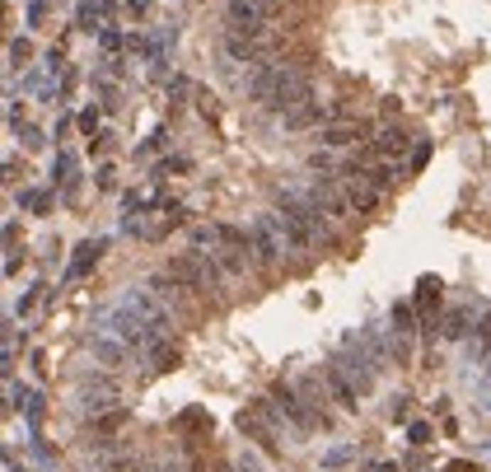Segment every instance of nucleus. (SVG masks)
Listing matches in <instances>:
<instances>
[{
  "instance_id": "f257e3e1",
  "label": "nucleus",
  "mask_w": 491,
  "mask_h": 472,
  "mask_svg": "<svg viewBox=\"0 0 491 472\" xmlns=\"http://www.w3.org/2000/svg\"><path fill=\"white\" fill-rule=\"evenodd\" d=\"M168 327H173V318H168L155 290H126L103 309L99 332L126 341V346H155V341L168 337Z\"/></svg>"
},
{
  "instance_id": "f03ea898",
  "label": "nucleus",
  "mask_w": 491,
  "mask_h": 472,
  "mask_svg": "<svg viewBox=\"0 0 491 472\" xmlns=\"http://www.w3.org/2000/svg\"><path fill=\"white\" fill-rule=\"evenodd\" d=\"M248 99L276 113H295L304 103H313V84L304 66H257L248 79Z\"/></svg>"
},
{
  "instance_id": "7ed1b4c3",
  "label": "nucleus",
  "mask_w": 491,
  "mask_h": 472,
  "mask_svg": "<svg viewBox=\"0 0 491 472\" xmlns=\"http://www.w3.org/2000/svg\"><path fill=\"white\" fill-rule=\"evenodd\" d=\"M276 206H281V225H286V234H291L295 253H313L318 238H328V215L318 211L309 197H300V192L286 187V192H276Z\"/></svg>"
},
{
  "instance_id": "20e7f679",
  "label": "nucleus",
  "mask_w": 491,
  "mask_h": 472,
  "mask_svg": "<svg viewBox=\"0 0 491 472\" xmlns=\"http://www.w3.org/2000/svg\"><path fill=\"white\" fill-rule=\"evenodd\" d=\"M168 276H173L183 290H192V295L220 290V281H225V271H220V262H215V253H201V248L178 253V258L168 262Z\"/></svg>"
},
{
  "instance_id": "39448f33",
  "label": "nucleus",
  "mask_w": 491,
  "mask_h": 472,
  "mask_svg": "<svg viewBox=\"0 0 491 472\" xmlns=\"http://www.w3.org/2000/svg\"><path fill=\"white\" fill-rule=\"evenodd\" d=\"M248 238H253V258L262 262V267H276L281 253L291 248V234H286V225H281L276 215H257Z\"/></svg>"
},
{
  "instance_id": "423d86ee",
  "label": "nucleus",
  "mask_w": 491,
  "mask_h": 472,
  "mask_svg": "<svg viewBox=\"0 0 491 472\" xmlns=\"http://www.w3.org/2000/svg\"><path fill=\"white\" fill-rule=\"evenodd\" d=\"M281 14V0H230L225 5V19L234 28H248V33H267Z\"/></svg>"
},
{
  "instance_id": "0eeeda50",
  "label": "nucleus",
  "mask_w": 491,
  "mask_h": 472,
  "mask_svg": "<svg viewBox=\"0 0 491 472\" xmlns=\"http://www.w3.org/2000/svg\"><path fill=\"white\" fill-rule=\"evenodd\" d=\"M309 202L318 206V211L328 215V220H351V197H346V187H342V178H313L309 182Z\"/></svg>"
},
{
  "instance_id": "6e6552de",
  "label": "nucleus",
  "mask_w": 491,
  "mask_h": 472,
  "mask_svg": "<svg viewBox=\"0 0 491 472\" xmlns=\"http://www.w3.org/2000/svg\"><path fill=\"white\" fill-rule=\"evenodd\" d=\"M342 187H346V197H351V206H356V211H369V206L379 202V192H384L379 182L360 169V164H351V169L342 173Z\"/></svg>"
},
{
  "instance_id": "1a4fd4ad",
  "label": "nucleus",
  "mask_w": 491,
  "mask_h": 472,
  "mask_svg": "<svg viewBox=\"0 0 491 472\" xmlns=\"http://www.w3.org/2000/svg\"><path fill=\"white\" fill-rule=\"evenodd\" d=\"M262 43H267V33H248V28H225V52L234 61H257L262 57Z\"/></svg>"
},
{
  "instance_id": "9d476101",
  "label": "nucleus",
  "mask_w": 491,
  "mask_h": 472,
  "mask_svg": "<svg viewBox=\"0 0 491 472\" xmlns=\"http://www.w3.org/2000/svg\"><path fill=\"white\" fill-rule=\"evenodd\" d=\"M276 402L286 407V416L295 421V430H313V426H323V421H318V412H309V407H304V397H295L291 388H286V383H276Z\"/></svg>"
},
{
  "instance_id": "9b49d317",
  "label": "nucleus",
  "mask_w": 491,
  "mask_h": 472,
  "mask_svg": "<svg viewBox=\"0 0 491 472\" xmlns=\"http://www.w3.org/2000/svg\"><path fill=\"white\" fill-rule=\"evenodd\" d=\"M323 383H328V388H333V397H337V402L346 407V412H356V393H360V388H356V383H351V374H346L342 365H337V360H333V365H328V370H323Z\"/></svg>"
},
{
  "instance_id": "f8f14e48",
  "label": "nucleus",
  "mask_w": 491,
  "mask_h": 472,
  "mask_svg": "<svg viewBox=\"0 0 491 472\" xmlns=\"http://www.w3.org/2000/svg\"><path fill=\"white\" fill-rule=\"evenodd\" d=\"M356 141H365V131H360V122H337V126H323V131H318V146H328V150L356 146Z\"/></svg>"
},
{
  "instance_id": "ddd939ff",
  "label": "nucleus",
  "mask_w": 491,
  "mask_h": 472,
  "mask_svg": "<svg viewBox=\"0 0 491 472\" xmlns=\"http://www.w3.org/2000/svg\"><path fill=\"white\" fill-rule=\"evenodd\" d=\"M337 365L351 374V383H356L360 393H369V383H374V370H369V360L360 356V351H356V356H351V351H346V356H337Z\"/></svg>"
},
{
  "instance_id": "4468645a",
  "label": "nucleus",
  "mask_w": 491,
  "mask_h": 472,
  "mask_svg": "<svg viewBox=\"0 0 491 472\" xmlns=\"http://www.w3.org/2000/svg\"><path fill=\"white\" fill-rule=\"evenodd\" d=\"M99 258H103V238H90V243H80V248H75V262H70L66 276H70V281H80V276H85V271H90Z\"/></svg>"
},
{
  "instance_id": "2eb2a0df",
  "label": "nucleus",
  "mask_w": 491,
  "mask_h": 472,
  "mask_svg": "<svg viewBox=\"0 0 491 472\" xmlns=\"http://www.w3.org/2000/svg\"><path fill=\"white\" fill-rule=\"evenodd\" d=\"M402 150H407V136H402L398 126H384L379 141H374V155H379V159H398Z\"/></svg>"
},
{
  "instance_id": "dca6fc26",
  "label": "nucleus",
  "mask_w": 491,
  "mask_h": 472,
  "mask_svg": "<svg viewBox=\"0 0 491 472\" xmlns=\"http://www.w3.org/2000/svg\"><path fill=\"white\" fill-rule=\"evenodd\" d=\"M323 108H318V103H304V108H295V113H286V126H295V131H300V126H313V122H323Z\"/></svg>"
},
{
  "instance_id": "f3484780",
  "label": "nucleus",
  "mask_w": 491,
  "mask_h": 472,
  "mask_svg": "<svg viewBox=\"0 0 491 472\" xmlns=\"http://www.w3.org/2000/svg\"><path fill=\"white\" fill-rule=\"evenodd\" d=\"M416 290H421V295H416V304H421L426 314H431V309L440 304V281H436V276H426V281L416 285Z\"/></svg>"
},
{
  "instance_id": "a211bd4d",
  "label": "nucleus",
  "mask_w": 491,
  "mask_h": 472,
  "mask_svg": "<svg viewBox=\"0 0 491 472\" xmlns=\"http://www.w3.org/2000/svg\"><path fill=\"white\" fill-rule=\"evenodd\" d=\"M491 351V309H487V318L477 323V337H473V356H487Z\"/></svg>"
},
{
  "instance_id": "6ab92c4d",
  "label": "nucleus",
  "mask_w": 491,
  "mask_h": 472,
  "mask_svg": "<svg viewBox=\"0 0 491 472\" xmlns=\"http://www.w3.org/2000/svg\"><path fill=\"white\" fill-rule=\"evenodd\" d=\"M463 323H468V309H454L445 318V337H463Z\"/></svg>"
},
{
  "instance_id": "aec40b11",
  "label": "nucleus",
  "mask_w": 491,
  "mask_h": 472,
  "mask_svg": "<svg viewBox=\"0 0 491 472\" xmlns=\"http://www.w3.org/2000/svg\"><path fill=\"white\" fill-rule=\"evenodd\" d=\"M393 332H398V337H407V332H412V309H407V304H398V309H393Z\"/></svg>"
},
{
  "instance_id": "412c9836",
  "label": "nucleus",
  "mask_w": 491,
  "mask_h": 472,
  "mask_svg": "<svg viewBox=\"0 0 491 472\" xmlns=\"http://www.w3.org/2000/svg\"><path fill=\"white\" fill-rule=\"evenodd\" d=\"M19 202L28 206V211H47V197H43V192H23Z\"/></svg>"
},
{
  "instance_id": "4be33fe9",
  "label": "nucleus",
  "mask_w": 491,
  "mask_h": 472,
  "mask_svg": "<svg viewBox=\"0 0 491 472\" xmlns=\"http://www.w3.org/2000/svg\"><path fill=\"white\" fill-rule=\"evenodd\" d=\"M239 472H262V463H257L253 454H244V459H239Z\"/></svg>"
},
{
  "instance_id": "5701e85b",
  "label": "nucleus",
  "mask_w": 491,
  "mask_h": 472,
  "mask_svg": "<svg viewBox=\"0 0 491 472\" xmlns=\"http://www.w3.org/2000/svg\"><path fill=\"white\" fill-rule=\"evenodd\" d=\"M126 10H131V14H146V10H150V0H126Z\"/></svg>"
},
{
  "instance_id": "b1692460",
  "label": "nucleus",
  "mask_w": 491,
  "mask_h": 472,
  "mask_svg": "<svg viewBox=\"0 0 491 472\" xmlns=\"http://www.w3.org/2000/svg\"><path fill=\"white\" fill-rule=\"evenodd\" d=\"M487 383H491V370H487Z\"/></svg>"
}]
</instances>
